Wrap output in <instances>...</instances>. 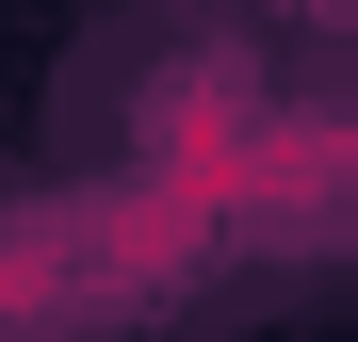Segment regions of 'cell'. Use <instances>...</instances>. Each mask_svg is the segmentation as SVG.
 I'll use <instances>...</instances> for the list:
<instances>
[{
	"mask_svg": "<svg viewBox=\"0 0 358 342\" xmlns=\"http://www.w3.org/2000/svg\"><path fill=\"white\" fill-rule=\"evenodd\" d=\"M245 228L358 245V98H261V147H245Z\"/></svg>",
	"mask_w": 358,
	"mask_h": 342,
	"instance_id": "6da1fadb",
	"label": "cell"
},
{
	"mask_svg": "<svg viewBox=\"0 0 358 342\" xmlns=\"http://www.w3.org/2000/svg\"><path fill=\"white\" fill-rule=\"evenodd\" d=\"M277 17H310V33H342V49H358V0H277Z\"/></svg>",
	"mask_w": 358,
	"mask_h": 342,
	"instance_id": "7a4b0ae2",
	"label": "cell"
}]
</instances>
